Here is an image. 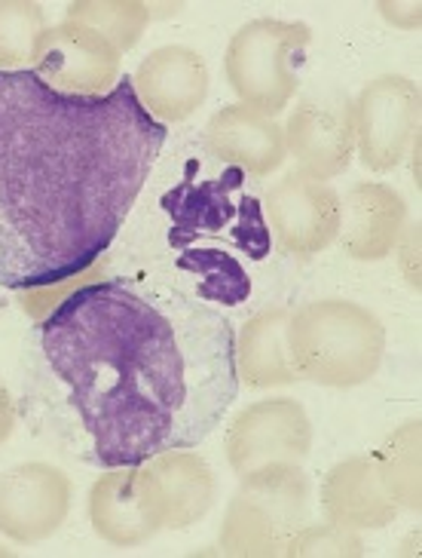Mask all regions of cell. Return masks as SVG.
I'll return each instance as SVG.
<instances>
[{
    "label": "cell",
    "instance_id": "d6986e66",
    "mask_svg": "<svg viewBox=\"0 0 422 558\" xmlns=\"http://www.w3.org/2000/svg\"><path fill=\"white\" fill-rule=\"evenodd\" d=\"M288 319L291 311L285 304L263 307L248 316L236 335V372L239 384L251 390L288 387L300 380L288 350Z\"/></svg>",
    "mask_w": 422,
    "mask_h": 558
},
{
    "label": "cell",
    "instance_id": "5bb4252c",
    "mask_svg": "<svg viewBox=\"0 0 422 558\" xmlns=\"http://www.w3.org/2000/svg\"><path fill=\"white\" fill-rule=\"evenodd\" d=\"M132 86L160 123H178L196 114L209 96V68L206 59L190 47H160L138 65Z\"/></svg>",
    "mask_w": 422,
    "mask_h": 558
},
{
    "label": "cell",
    "instance_id": "ba28073f",
    "mask_svg": "<svg viewBox=\"0 0 422 558\" xmlns=\"http://www.w3.org/2000/svg\"><path fill=\"white\" fill-rule=\"evenodd\" d=\"M224 451L236 476L266 463H300L312 451V421L294 399H260L229 421Z\"/></svg>",
    "mask_w": 422,
    "mask_h": 558
},
{
    "label": "cell",
    "instance_id": "6da1fadb",
    "mask_svg": "<svg viewBox=\"0 0 422 558\" xmlns=\"http://www.w3.org/2000/svg\"><path fill=\"white\" fill-rule=\"evenodd\" d=\"M40 356L83 458L101 470L196 448L239 396L227 316L157 279L74 289L40 326Z\"/></svg>",
    "mask_w": 422,
    "mask_h": 558
},
{
    "label": "cell",
    "instance_id": "2e32d148",
    "mask_svg": "<svg viewBox=\"0 0 422 558\" xmlns=\"http://www.w3.org/2000/svg\"><path fill=\"white\" fill-rule=\"evenodd\" d=\"M407 228V203L398 191L380 181H358L340 199L343 252L356 262L389 258Z\"/></svg>",
    "mask_w": 422,
    "mask_h": 558
},
{
    "label": "cell",
    "instance_id": "3957f363",
    "mask_svg": "<svg viewBox=\"0 0 422 558\" xmlns=\"http://www.w3.org/2000/svg\"><path fill=\"white\" fill-rule=\"evenodd\" d=\"M160 206L169 218V248L178 252L175 267L194 279V295L211 307L245 304L255 289L248 264L270 258L273 236L243 169L227 166L218 175L178 181Z\"/></svg>",
    "mask_w": 422,
    "mask_h": 558
},
{
    "label": "cell",
    "instance_id": "52a82bcc",
    "mask_svg": "<svg viewBox=\"0 0 422 558\" xmlns=\"http://www.w3.org/2000/svg\"><path fill=\"white\" fill-rule=\"evenodd\" d=\"M358 160L371 172H389L407 157L420 130V86L401 74L364 83L352 101Z\"/></svg>",
    "mask_w": 422,
    "mask_h": 558
},
{
    "label": "cell",
    "instance_id": "484cf974",
    "mask_svg": "<svg viewBox=\"0 0 422 558\" xmlns=\"http://www.w3.org/2000/svg\"><path fill=\"white\" fill-rule=\"evenodd\" d=\"M13 429H16V405H13L10 390L0 384V445L13 436Z\"/></svg>",
    "mask_w": 422,
    "mask_h": 558
},
{
    "label": "cell",
    "instance_id": "9a60e30c",
    "mask_svg": "<svg viewBox=\"0 0 422 558\" xmlns=\"http://www.w3.org/2000/svg\"><path fill=\"white\" fill-rule=\"evenodd\" d=\"M86 509L92 531L111 546H141L163 531L138 463L114 466L98 476L89 488Z\"/></svg>",
    "mask_w": 422,
    "mask_h": 558
},
{
    "label": "cell",
    "instance_id": "603a6c76",
    "mask_svg": "<svg viewBox=\"0 0 422 558\" xmlns=\"http://www.w3.org/2000/svg\"><path fill=\"white\" fill-rule=\"evenodd\" d=\"M288 558H358L364 556V541L358 531L340 525H303L285 549Z\"/></svg>",
    "mask_w": 422,
    "mask_h": 558
},
{
    "label": "cell",
    "instance_id": "e0dca14e",
    "mask_svg": "<svg viewBox=\"0 0 422 558\" xmlns=\"http://www.w3.org/2000/svg\"><path fill=\"white\" fill-rule=\"evenodd\" d=\"M206 148L214 160L243 169L251 179H266L285 163V130L273 117L245 105H227L211 114L206 126Z\"/></svg>",
    "mask_w": 422,
    "mask_h": 558
},
{
    "label": "cell",
    "instance_id": "cb8c5ba5",
    "mask_svg": "<svg viewBox=\"0 0 422 558\" xmlns=\"http://www.w3.org/2000/svg\"><path fill=\"white\" fill-rule=\"evenodd\" d=\"M395 252H398V262H401V270H405V279L410 282V289L420 292V221L407 225Z\"/></svg>",
    "mask_w": 422,
    "mask_h": 558
},
{
    "label": "cell",
    "instance_id": "ac0fdd59",
    "mask_svg": "<svg viewBox=\"0 0 422 558\" xmlns=\"http://www.w3.org/2000/svg\"><path fill=\"white\" fill-rule=\"evenodd\" d=\"M322 509L331 525L349 531H380L395 522L398 507L376 473L371 454H352L327 470L322 482Z\"/></svg>",
    "mask_w": 422,
    "mask_h": 558
},
{
    "label": "cell",
    "instance_id": "9c48e42d",
    "mask_svg": "<svg viewBox=\"0 0 422 558\" xmlns=\"http://www.w3.org/2000/svg\"><path fill=\"white\" fill-rule=\"evenodd\" d=\"M263 215L285 255L309 258L337 243L340 194L327 181L294 169L266 191Z\"/></svg>",
    "mask_w": 422,
    "mask_h": 558
},
{
    "label": "cell",
    "instance_id": "44dd1931",
    "mask_svg": "<svg viewBox=\"0 0 422 558\" xmlns=\"http://www.w3.org/2000/svg\"><path fill=\"white\" fill-rule=\"evenodd\" d=\"M65 19L104 37L120 56L132 50L150 25V3L145 0H74Z\"/></svg>",
    "mask_w": 422,
    "mask_h": 558
},
{
    "label": "cell",
    "instance_id": "5b68a950",
    "mask_svg": "<svg viewBox=\"0 0 422 558\" xmlns=\"http://www.w3.org/2000/svg\"><path fill=\"white\" fill-rule=\"evenodd\" d=\"M309 478L300 463H266L239 476L221 522V553L236 558L285 556L291 537L309 525Z\"/></svg>",
    "mask_w": 422,
    "mask_h": 558
},
{
    "label": "cell",
    "instance_id": "4316f807",
    "mask_svg": "<svg viewBox=\"0 0 422 558\" xmlns=\"http://www.w3.org/2000/svg\"><path fill=\"white\" fill-rule=\"evenodd\" d=\"M0 556H7V549H3V546H0Z\"/></svg>",
    "mask_w": 422,
    "mask_h": 558
},
{
    "label": "cell",
    "instance_id": "d4e9b609",
    "mask_svg": "<svg viewBox=\"0 0 422 558\" xmlns=\"http://www.w3.org/2000/svg\"><path fill=\"white\" fill-rule=\"evenodd\" d=\"M380 16L401 32H417L422 25V3L420 0H380L376 3Z\"/></svg>",
    "mask_w": 422,
    "mask_h": 558
},
{
    "label": "cell",
    "instance_id": "8fae6325",
    "mask_svg": "<svg viewBox=\"0 0 422 558\" xmlns=\"http://www.w3.org/2000/svg\"><path fill=\"white\" fill-rule=\"evenodd\" d=\"M34 74L65 96H104L120 77V52L71 19L49 25L40 52L34 59Z\"/></svg>",
    "mask_w": 422,
    "mask_h": 558
},
{
    "label": "cell",
    "instance_id": "7a4b0ae2",
    "mask_svg": "<svg viewBox=\"0 0 422 558\" xmlns=\"http://www.w3.org/2000/svg\"><path fill=\"white\" fill-rule=\"evenodd\" d=\"M132 81L65 96L0 71V286L32 292L86 274L114 243L163 154Z\"/></svg>",
    "mask_w": 422,
    "mask_h": 558
},
{
    "label": "cell",
    "instance_id": "4fadbf2b",
    "mask_svg": "<svg viewBox=\"0 0 422 558\" xmlns=\"http://www.w3.org/2000/svg\"><path fill=\"white\" fill-rule=\"evenodd\" d=\"M138 466L163 531H184L196 525L214 507L218 478L209 463L190 448L153 454Z\"/></svg>",
    "mask_w": 422,
    "mask_h": 558
},
{
    "label": "cell",
    "instance_id": "8992f818",
    "mask_svg": "<svg viewBox=\"0 0 422 558\" xmlns=\"http://www.w3.org/2000/svg\"><path fill=\"white\" fill-rule=\"evenodd\" d=\"M312 32L303 22L251 19L229 37L224 71L229 89L245 108L263 117L282 114L297 93V59L307 50Z\"/></svg>",
    "mask_w": 422,
    "mask_h": 558
},
{
    "label": "cell",
    "instance_id": "7c38bea8",
    "mask_svg": "<svg viewBox=\"0 0 422 558\" xmlns=\"http://www.w3.org/2000/svg\"><path fill=\"white\" fill-rule=\"evenodd\" d=\"M282 130L285 148L309 179H337L356 157L352 101L343 93L303 99Z\"/></svg>",
    "mask_w": 422,
    "mask_h": 558
},
{
    "label": "cell",
    "instance_id": "30bf717a",
    "mask_svg": "<svg viewBox=\"0 0 422 558\" xmlns=\"http://www.w3.org/2000/svg\"><path fill=\"white\" fill-rule=\"evenodd\" d=\"M74 485L65 470L32 460L0 476V534L13 543L49 541L65 525Z\"/></svg>",
    "mask_w": 422,
    "mask_h": 558
},
{
    "label": "cell",
    "instance_id": "277c9868",
    "mask_svg": "<svg viewBox=\"0 0 422 558\" xmlns=\"http://www.w3.org/2000/svg\"><path fill=\"white\" fill-rule=\"evenodd\" d=\"M288 350L300 380L349 390L374 378L386 353V329L356 301L325 298L291 311Z\"/></svg>",
    "mask_w": 422,
    "mask_h": 558
},
{
    "label": "cell",
    "instance_id": "ffe728a7",
    "mask_svg": "<svg viewBox=\"0 0 422 558\" xmlns=\"http://www.w3.org/2000/svg\"><path fill=\"white\" fill-rule=\"evenodd\" d=\"M422 424L405 421L398 429H392L376 448L374 463L376 473L383 478L386 492L398 509L420 512L422 507Z\"/></svg>",
    "mask_w": 422,
    "mask_h": 558
},
{
    "label": "cell",
    "instance_id": "7402d4cb",
    "mask_svg": "<svg viewBox=\"0 0 422 558\" xmlns=\"http://www.w3.org/2000/svg\"><path fill=\"white\" fill-rule=\"evenodd\" d=\"M47 13L34 0H0V71H28L47 34Z\"/></svg>",
    "mask_w": 422,
    "mask_h": 558
}]
</instances>
